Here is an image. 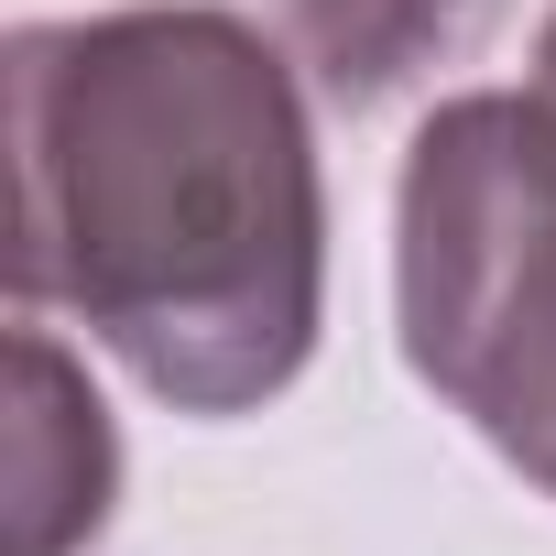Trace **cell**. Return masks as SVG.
Returning a JSON list of instances; mask_svg holds the SVG:
<instances>
[{
	"instance_id": "cell-1",
	"label": "cell",
	"mask_w": 556,
	"mask_h": 556,
	"mask_svg": "<svg viewBox=\"0 0 556 556\" xmlns=\"http://www.w3.org/2000/svg\"><path fill=\"white\" fill-rule=\"evenodd\" d=\"M12 295L66 306L175 415L273 404L328 306V186L295 55L207 0L23 23Z\"/></svg>"
},
{
	"instance_id": "cell-2",
	"label": "cell",
	"mask_w": 556,
	"mask_h": 556,
	"mask_svg": "<svg viewBox=\"0 0 556 556\" xmlns=\"http://www.w3.org/2000/svg\"><path fill=\"white\" fill-rule=\"evenodd\" d=\"M393 295L415 382L556 502V99H447L393 197Z\"/></svg>"
},
{
	"instance_id": "cell-3",
	"label": "cell",
	"mask_w": 556,
	"mask_h": 556,
	"mask_svg": "<svg viewBox=\"0 0 556 556\" xmlns=\"http://www.w3.org/2000/svg\"><path fill=\"white\" fill-rule=\"evenodd\" d=\"M121 491V437L88 393V371L45 339L12 328V458H0V556H77L99 545Z\"/></svg>"
},
{
	"instance_id": "cell-4",
	"label": "cell",
	"mask_w": 556,
	"mask_h": 556,
	"mask_svg": "<svg viewBox=\"0 0 556 556\" xmlns=\"http://www.w3.org/2000/svg\"><path fill=\"white\" fill-rule=\"evenodd\" d=\"M285 55L339 99V110H371L393 88H415L437 55L469 45L480 0H262Z\"/></svg>"
},
{
	"instance_id": "cell-5",
	"label": "cell",
	"mask_w": 556,
	"mask_h": 556,
	"mask_svg": "<svg viewBox=\"0 0 556 556\" xmlns=\"http://www.w3.org/2000/svg\"><path fill=\"white\" fill-rule=\"evenodd\" d=\"M534 88L556 99V12H545V45H534Z\"/></svg>"
}]
</instances>
